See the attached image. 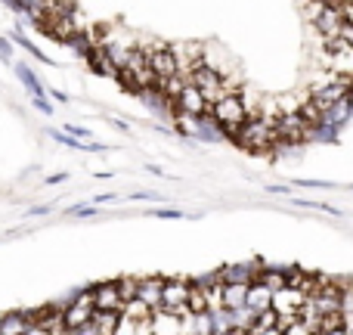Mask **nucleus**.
<instances>
[{
	"label": "nucleus",
	"mask_w": 353,
	"mask_h": 335,
	"mask_svg": "<svg viewBox=\"0 0 353 335\" xmlns=\"http://www.w3.org/2000/svg\"><path fill=\"white\" fill-rule=\"evenodd\" d=\"M232 140H239L248 153H270V149L279 143V134H276V128L273 124H267L261 115L257 118H245L242 124H239V131H236V137Z\"/></svg>",
	"instance_id": "f257e3e1"
},
{
	"label": "nucleus",
	"mask_w": 353,
	"mask_h": 335,
	"mask_svg": "<svg viewBox=\"0 0 353 335\" xmlns=\"http://www.w3.org/2000/svg\"><path fill=\"white\" fill-rule=\"evenodd\" d=\"M208 115H214V122H217L226 134L236 137L239 124L248 118V112H245V103H242V97H239V90H230L208 106Z\"/></svg>",
	"instance_id": "f03ea898"
},
{
	"label": "nucleus",
	"mask_w": 353,
	"mask_h": 335,
	"mask_svg": "<svg viewBox=\"0 0 353 335\" xmlns=\"http://www.w3.org/2000/svg\"><path fill=\"white\" fill-rule=\"evenodd\" d=\"M189 81H192L195 87H199V93L205 97V103L211 106L214 99H220L223 93H230V90H236V84H232L230 78H223V75L217 72V68H211L205 62V66H199V68H192L189 72Z\"/></svg>",
	"instance_id": "7ed1b4c3"
},
{
	"label": "nucleus",
	"mask_w": 353,
	"mask_h": 335,
	"mask_svg": "<svg viewBox=\"0 0 353 335\" xmlns=\"http://www.w3.org/2000/svg\"><path fill=\"white\" fill-rule=\"evenodd\" d=\"M146 50V59L149 68L155 72V78H168V75H176V56L168 44H152V47H143Z\"/></svg>",
	"instance_id": "20e7f679"
},
{
	"label": "nucleus",
	"mask_w": 353,
	"mask_h": 335,
	"mask_svg": "<svg viewBox=\"0 0 353 335\" xmlns=\"http://www.w3.org/2000/svg\"><path fill=\"white\" fill-rule=\"evenodd\" d=\"M174 106L183 112V115H189V118L208 115V103H205V97L199 93V87H195L192 81H186V84H183V90H180V97L174 99Z\"/></svg>",
	"instance_id": "39448f33"
},
{
	"label": "nucleus",
	"mask_w": 353,
	"mask_h": 335,
	"mask_svg": "<svg viewBox=\"0 0 353 335\" xmlns=\"http://www.w3.org/2000/svg\"><path fill=\"white\" fill-rule=\"evenodd\" d=\"M90 314H93V295L90 292H84V295H78V298L72 301V307H68L65 314H62V323H65V332H78L81 326L90 320Z\"/></svg>",
	"instance_id": "423d86ee"
},
{
	"label": "nucleus",
	"mask_w": 353,
	"mask_h": 335,
	"mask_svg": "<svg viewBox=\"0 0 353 335\" xmlns=\"http://www.w3.org/2000/svg\"><path fill=\"white\" fill-rule=\"evenodd\" d=\"M347 93H350L347 87H341V84H329V87H319V90H310V103L325 115V112L335 109V106L341 103V99L347 97Z\"/></svg>",
	"instance_id": "0eeeda50"
},
{
	"label": "nucleus",
	"mask_w": 353,
	"mask_h": 335,
	"mask_svg": "<svg viewBox=\"0 0 353 335\" xmlns=\"http://www.w3.org/2000/svg\"><path fill=\"white\" fill-rule=\"evenodd\" d=\"M341 10L338 6H332V3H325L323 10H319V16L313 19V28L319 31L323 37H335L338 35V28H341Z\"/></svg>",
	"instance_id": "6e6552de"
},
{
	"label": "nucleus",
	"mask_w": 353,
	"mask_h": 335,
	"mask_svg": "<svg viewBox=\"0 0 353 335\" xmlns=\"http://www.w3.org/2000/svg\"><path fill=\"white\" fill-rule=\"evenodd\" d=\"M161 286H165L161 276H140V280H137V298L146 301L155 311V307L161 305Z\"/></svg>",
	"instance_id": "1a4fd4ad"
},
{
	"label": "nucleus",
	"mask_w": 353,
	"mask_h": 335,
	"mask_svg": "<svg viewBox=\"0 0 353 335\" xmlns=\"http://www.w3.org/2000/svg\"><path fill=\"white\" fill-rule=\"evenodd\" d=\"M186 292H189V280H183V276H174V280H165V286H161V305L165 311H171L174 305H180V301H186Z\"/></svg>",
	"instance_id": "9d476101"
},
{
	"label": "nucleus",
	"mask_w": 353,
	"mask_h": 335,
	"mask_svg": "<svg viewBox=\"0 0 353 335\" xmlns=\"http://www.w3.org/2000/svg\"><path fill=\"white\" fill-rule=\"evenodd\" d=\"M90 295H93V307H99V311H118L124 305L121 295H118V283H103Z\"/></svg>",
	"instance_id": "9b49d317"
},
{
	"label": "nucleus",
	"mask_w": 353,
	"mask_h": 335,
	"mask_svg": "<svg viewBox=\"0 0 353 335\" xmlns=\"http://www.w3.org/2000/svg\"><path fill=\"white\" fill-rule=\"evenodd\" d=\"M152 332H159V335H168V332H183V320L176 317V314L171 311H165V307H155L152 311Z\"/></svg>",
	"instance_id": "f8f14e48"
},
{
	"label": "nucleus",
	"mask_w": 353,
	"mask_h": 335,
	"mask_svg": "<svg viewBox=\"0 0 353 335\" xmlns=\"http://www.w3.org/2000/svg\"><path fill=\"white\" fill-rule=\"evenodd\" d=\"M270 301H273V292H270L261 280H251L248 283V292H245V305H248L251 311L261 314L263 307H270Z\"/></svg>",
	"instance_id": "ddd939ff"
},
{
	"label": "nucleus",
	"mask_w": 353,
	"mask_h": 335,
	"mask_svg": "<svg viewBox=\"0 0 353 335\" xmlns=\"http://www.w3.org/2000/svg\"><path fill=\"white\" fill-rule=\"evenodd\" d=\"M329 68L353 78V47L350 44H344V47H338V50H329Z\"/></svg>",
	"instance_id": "4468645a"
},
{
	"label": "nucleus",
	"mask_w": 353,
	"mask_h": 335,
	"mask_svg": "<svg viewBox=\"0 0 353 335\" xmlns=\"http://www.w3.org/2000/svg\"><path fill=\"white\" fill-rule=\"evenodd\" d=\"M341 286V305H338V314H341V332L353 329V280L347 283H338Z\"/></svg>",
	"instance_id": "2eb2a0df"
},
{
	"label": "nucleus",
	"mask_w": 353,
	"mask_h": 335,
	"mask_svg": "<svg viewBox=\"0 0 353 335\" xmlns=\"http://www.w3.org/2000/svg\"><path fill=\"white\" fill-rule=\"evenodd\" d=\"M245 292H248V283H223V307L226 311H236L245 305Z\"/></svg>",
	"instance_id": "dca6fc26"
},
{
	"label": "nucleus",
	"mask_w": 353,
	"mask_h": 335,
	"mask_svg": "<svg viewBox=\"0 0 353 335\" xmlns=\"http://www.w3.org/2000/svg\"><path fill=\"white\" fill-rule=\"evenodd\" d=\"M217 276H220L223 283H251V280L257 276V270L236 264V267H223V270H217Z\"/></svg>",
	"instance_id": "f3484780"
},
{
	"label": "nucleus",
	"mask_w": 353,
	"mask_h": 335,
	"mask_svg": "<svg viewBox=\"0 0 353 335\" xmlns=\"http://www.w3.org/2000/svg\"><path fill=\"white\" fill-rule=\"evenodd\" d=\"M298 115L304 118V124H307V128H310V131H313V128H319V124H323V112H319L316 106L310 103V99H304V103L298 106Z\"/></svg>",
	"instance_id": "a211bd4d"
},
{
	"label": "nucleus",
	"mask_w": 353,
	"mask_h": 335,
	"mask_svg": "<svg viewBox=\"0 0 353 335\" xmlns=\"http://www.w3.org/2000/svg\"><path fill=\"white\" fill-rule=\"evenodd\" d=\"M254 280H261L270 292H276V289L285 286V270H257Z\"/></svg>",
	"instance_id": "6ab92c4d"
},
{
	"label": "nucleus",
	"mask_w": 353,
	"mask_h": 335,
	"mask_svg": "<svg viewBox=\"0 0 353 335\" xmlns=\"http://www.w3.org/2000/svg\"><path fill=\"white\" fill-rule=\"evenodd\" d=\"M118 295H121V301L137 298V276H124V280H118Z\"/></svg>",
	"instance_id": "aec40b11"
},
{
	"label": "nucleus",
	"mask_w": 353,
	"mask_h": 335,
	"mask_svg": "<svg viewBox=\"0 0 353 335\" xmlns=\"http://www.w3.org/2000/svg\"><path fill=\"white\" fill-rule=\"evenodd\" d=\"M335 37H341L344 44H350V47H353V22H341V28H338Z\"/></svg>",
	"instance_id": "412c9836"
},
{
	"label": "nucleus",
	"mask_w": 353,
	"mask_h": 335,
	"mask_svg": "<svg viewBox=\"0 0 353 335\" xmlns=\"http://www.w3.org/2000/svg\"><path fill=\"white\" fill-rule=\"evenodd\" d=\"M323 6H325V0H313V3L307 6V16H310V22L319 16V10H323Z\"/></svg>",
	"instance_id": "4be33fe9"
},
{
	"label": "nucleus",
	"mask_w": 353,
	"mask_h": 335,
	"mask_svg": "<svg viewBox=\"0 0 353 335\" xmlns=\"http://www.w3.org/2000/svg\"><path fill=\"white\" fill-rule=\"evenodd\" d=\"M159 218H180V211H155Z\"/></svg>",
	"instance_id": "5701e85b"
}]
</instances>
